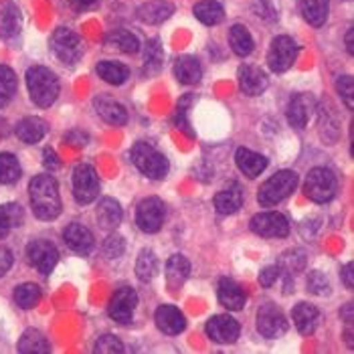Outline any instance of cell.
Instances as JSON below:
<instances>
[{
	"label": "cell",
	"instance_id": "obj_1",
	"mask_svg": "<svg viewBox=\"0 0 354 354\" xmlns=\"http://www.w3.org/2000/svg\"><path fill=\"white\" fill-rule=\"evenodd\" d=\"M30 205L35 217L41 221H53L61 215V196L59 185L51 174H39L28 185Z\"/></svg>",
	"mask_w": 354,
	"mask_h": 354
},
{
	"label": "cell",
	"instance_id": "obj_2",
	"mask_svg": "<svg viewBox=\"0 0 354 354\" xmlns=\"http://www.w3.org/2000/svg\"><path fill=\"white\" fill-rule=\"evenodd\" d=\"M27 87L30 100L39 108L53 106L55 100L59 97V80L51 69L35 65L27 71Z\"/></svg>",
	"mask_w": 354,
	"mask_h": 354
},
{
	"label": "cell",
	"instance_id": "obj_3",
	"mask_svg": "<svg viewBox=\"0 0 354 354\" xmlns=\"http://www.w3.org/2000/svg\"><path fill=\"white\" fill-rule=\"evenodd\" d=\"M298 187V174L294 170H279L277 174H273L272 178H268L257 194V201L261 207H273L277 203H281L283 198H288Z\"/></svg>",
	"mask_w": 354,
	"mask_h": 354
},
{
	"label": "cell",
	"instance_id": "obj_4",
	"mask_svg": "<svg viewBox=\"0 0 354 354\" xmlns=\"http://www.w3.org/2000/svg\"><path fill=\"white\" fill-rule=\"evenodd\" d=\"M132 162L138 170L152 178V180H160L168 174V160L166 156L160 154L152 144L148 142H138L136 146L132 148Z\"/></svg>",
	"mask_w": 354,
	"mask_h": 354
},
{
	"label": "cell",
	"instance_id": "obj_5",
	"mask_svg": "<svg viewBox=\"0 0 354 354\" xmlns=\"http://www.w3.org/2000/svg\"><path fill=\"white\" fill-rule=\"evenodd\" d=\"M336 189H338V180H336L332 170H328V168H314L306 176L304 194L310 201H314L318 205H324L328 201H332V196L336 194Z\"/></svg>",
	"mask_w": 354,
	"mask_h": 354
},
{
	"label": "cell",
	"instance_id": "obj_6",
	"mask_svg": "<svg viewBox=\"0 0 354 354\" xmlns=\"http://www.w3.org/2000/svg\"><path fill=\"white\" fill-rule=\"evenodd\" d=\"M51 49L57 59L65 65H75L83 55V45L80 37L71 28H57L51 37Z\"/></svg>",
	"mask_w": 354,
	"mask_h": 354
},
{
	"label": "cell",
	"instance_id": "obj_7",
	"mask_svg": "<svg viewBox=\"0 0 354 354\" xmlns=\"http://www.w3.org/2000/svg\"><path fill=\"white\" fill-rule=\"evenodd\" d=\"M298 59V45L292 37H275L270 45V53H268V65L273 73H283L288 71L294 61Z\"/></svg>",
	"mask_w": 354,
	"mask_h": 354
},
{
	"label": "cell",
	"instance_id": "obj_8",
	"mask_svg": "<svg viewBox=\"0 0 354 354\" xmlns=\"http://www.w3.org/2000/svg\"><path fill=\"white\" fill-rule=\"evenodd\" d=\"M73 194L80 205H89L100 194V178L89 164H80L73 170Z\"/></svg>",
	"mask_w": 354,
	"mask_h": 354
},
{
	"label": "cell",
	"instance_id": "obj_9",
	"mask_svg": "<svg viewBox=\"0 0 354 354\" xmlns=\"http://www.w3.org/2000/svg\"><path fill=\"white\" fill-rule=\"evenodd\" d=\"M166 218V207L160 198L148 196L136 209V223L144 233H158Z\"/></svg>",
	"mask_w": 354,
	"mask_h": 354
},
{
	"label": "cell",
	"instance_id": "obj_10",
	"mask_svg": "<svg viewBox=\"0 0 354 354\" xmlns=\"http://www.w3.org/2000/svg\"><path fill=\"white\" fill-rule=\"evenodd\" d=\"M138 306V294L132 288H122L109 301V318L118 324H132L134 310Z\"/></svg>",
	"mask_w": 354,
	"mask_h": 354
},
{
	"label": "cell",
	"instance_id": "obj_11",
	"mask_svg": "<svg viewBox=\"0 0 354 354\" xmlns=\"http://www.w3.org/2000/svg\"><path fill=\"white\" fill-rule=\"evenodd\" d=\"M27 257L30 266H35L43 275H49L55 270L57 261H59V251L49 241L39 239V241L28 243Z\"/></svg>",
	"mask_w": 354,
	"mask_h": 354
},
{
	"label": "cell",
	"instance_id": "obj_12",
	"mask_svg": "<svg viewBox=\"0 0 354 354\" xmlns=\"http://www.w3.org/2000/svg\"><path fill=\"white\" fill-rule=\"evenodd\" d=\"M251 231L261 237H286L290 223L281 213H259L251 218Z\"/></svg>",
	"mask_w": 354,
	"mask_h": 354
},
{
	"label": "cell",
	"instance_id": "obj_13",
	"mask_svg": "<svg viewBox=\"0 0 354 354\" xmlns=\"http://www.w3.org/2000/svg\"><path fill=\"white\" fill-rule=\"evenodd\" d=\"M239 334H241V328L237 324V320L227 314L213 316L207 322V336L218 344H231L239 338Z\"/></svg>",
	"mask_w": 354,
	"mask_h": 354
},
{
	"label": "cell",
	"instance_id": "obj_14",
	"mask_svg": "<svg viewBox=\"0 0 354 354\" xmlns=\"http://www.w3.org/2000/svg\"><path fill=\"white\" fill-rule=\"evenodd\" d=\"M316 111V100L310 93H298L296 97H292L290 106H288V122L292 128L304 130L312 118V113Z\"/></svg>",
	"mask_w": 354,
	"mask_h": 354
},
{
	"label": "cell",
	"instance_id": "obj_15",
	"mask_svg": "<svg viewBox=\"0 0 354 354\" xmlns=\"http://www.w3.org/2000/svg\"><path fill=\"white\" fill-rule=\"evenodd\" d=\"M257 330L266 338H277L288 330V322L275 306L268 304V306L259 308V312H257Z\"/></svg>",
	"mask_w": 354,
	"mask_h": 354
},
{
	"label": "cell",
	"instance_id": "obj_16",
	"mask_svg": "<svg viewBox=\"0 0 354 354\" xmlns=\"http://www.w3.org/2000/svg\"><path fill=\"white\" fill-rule=\"evenodd\" d=\"M63 239L71 251L80 255H89L93 249V235L82 223H69L63 231Z\"/></svg>",
	"mask_w": 354,
	"mask_h": 354
},
{
	"label": "cell",
	"instance_id": "obj_17",
	"mask_svg": "<svg viewBox=\"0 0 354 354\" xmlns=\"http://www.w3.org/2000/svg\"><path fill=\"white\" fill-rule=\"evenodd\" d=\"M237 80H239V87L241 91L247 95H259L268 89L270 80L266 75V71H261L259 67H253V65H243L239 67V73H237Z\"/></svg>",
	"mask_w": 354,
	"mask_h": 354
},
{
	"label": "cell",
	"instance_id": "obj_18",
	"mask_svg": "<svg viewBox=\"0 0 354 354\" xmlns=\"http://www.w3.org/2000/svg\"><path fill=\"white\" fill-rule=\"evenodd\" d=\"M136 15L138 19L146 25H160L174 15V4L166 2V0H150L138 8Z\"/></svg>",
	"mask_w": 354,
	"mask_h": 354
},
{
	"label": "cell",
	"instance_id": "obj_19",
	"mask_svg": "<svg viewBox=\"0 0 354 354\" xmlns=\"http://www.w3.org/2000/svg\"><path fill=\"white\" fill-rule=\"evenodd\" d=\"M154 320H156V326L162 330L164 334H180L185 328H187V320L183 316V312L174 306H160L154 314Z\"/></svg>",
	"mask_w": 354,
	"mask_h": 354
},
{
	"label": "cell",
	"instance_id": "obj_20",
	"mask_svg": "<svg viewBox=\"0 0 354 354\" xmlns=\"http://www.w3.org/2000/svg\"><path fill=\"white\" fill-rule=\"evenodd\" d=\"M93 106H95V111L100 113V118L106 120L111 126H124L128 122V111H126V108L120 106L118 102L109 100L108 95L95 97Z\"/></svg>",
	"mask_w": 354,
	"mask_h": 354
},
{
	"label": "cell",
	"instance_id": "obj_21",
	"mask_svg": "<svg viewBox=\"0 0 354 354\" xmlns=\"http://www.w3.org/2000/svg\"><path fill=\"white\" fill-rule=\"evenodd\" d=\"M235 162L239 166V170L249 176V178H255L259 176L266 168H268V158L249 150V148H239L237 154H235Z\"/></svg>",
	"mask_w": 354,
	"mask_h": 354
},
{
	"label": "cell",
	"instance_id": "obj_22",
	"mask_svg": "<svg viewBox=\"0 0 354 354\" xmlns=\"http://www.w3.org/2000/svg\"><path fill=\"white\" fill-rule=\"evenodd\" d=\"M21 32V10L15 2L0 4V37L12 39Z\"/></svg>",
	"mask_w": 354,
	"mask_h": 354
},
{
	"label": "cell",
	"instance_id": "obj_23",
	"mask_svg": "<svg viewBox=\"0 0 354 354\" xmlns=\"http://www.w3.org/2000/svg\"><path fill=\"white\" fill-rule=\"evenodd\" d=\"M218 301L227 308V310H241L245 306V294L243 290L229 277H223L218 281Z\"/></svg>",
	"mask_w": 354,
	"mask_h": 354
},
{
	"label": "cell",
	"instance_id": "obj_24",
	"mask_svg": "<svg viewBox=\"0 0 354 354\" xmlns=\"http://www.w3.org/2000/svg\"><path fill=\"white\" fill-rule=\"evenodd\" d=\"M174 75L176 80L185 85H194V83L201 82L203 77V69H201V63L191 57V55H183L174 61Z\"/></svg>",
	"mask_w": 354,
	"mask_h": 354
},
{
	"label": "cell",
	"instance_id": "obj_25",
	"mask_svg": "<svg viewBox=\"0 0 354 354\" xmlns=\"http://www.w3.org/2000/svg\"><path fill=\"white\" fill-rule=\"evenodd\" d=\"M15 134L25 144H37L47 134V124L41 118H25L17 124Z\"/></svg>",
	"mask_w": 354,
	"mask_h": 354
},
{
	"label": "cell",
	"instance_id": "obj_26",
	"mask_svg": "<svg viewBox=\"0 0 354 354\" xmlns=\"http://www.w3.org/2000/svg\"><path fill=\"white\" fill-rule=\"evenodd\" d=\"M318 316H320V314H318L316 306L306 304V301H301V304H298V306L292 310L294 324H296V328H298V332L304 334V336H308V334H312V332L316 330Z\"/></svg>",
	"mask_w": 354,
	"mask_h": 354
},
{
	"label": "cell",
	"instance_id": "obj_27",
	"mask_svg": "<svg viewBox=\"0 0 354 354\" xmlns=\"http://www.w3.org/2000/svg\"><path fill=\"white\" fill-rule=\"evenodd\" d=\"M243 205V192L237 185H231L229 189H223L215 196V209L221 215H233Z\"/></svg>",
	"mask_w": 354,
	"mask_h": 354
},
{
	"label": "cell",
	"instance_id": "obj_28",
	"mask_svg": "<svg viewBox=\"0 0 354 354\" xmlns=\"http://www.w3.org/2000/svg\"><path fill=\"white\" fill-rule=\"evenodd\" d=\"M192 12L207 27H215L218 23H223V19H225V8L218 4L217 0H201L194 4Z\"/></svg>",
	"mask_w": 354,
	"mask_h": 354
},
{
	"label": "cell",
	"instance_id": "obj_29",
	"mask_svg": "<svg viewBox=\"0 0 354 354\" xmlns=\"http://www.w3.org/2000/svg\"><path fill=\"white\" fill-rule=\"evenodd\" d=\"M301 17L312 27H322L328 19L330 0H300Z\"/></svg>",
	"mask_w": 354,
	"mask_h": 354
},
{
	"label": "cell",
	"instance_id": "obj_30",
	"mask_svg": "<svg viewBox=\"0 0 354 354\" xmlns=\"http://www.w3.org/2000/svg\"><path fill=\"white\" fill-rule=\"evenodd\" d=\"M122 207L118 201L113 198H102L100 205H97V223L102 229H115L120 223H122Z\"/></svg>",
	"mask_w": 354,
	"mask_h": 354
},
{
	"label": "cell",
	"instance_id": "obj_31",
	"mask_svg": "<svg viewBox=\"0 0 354 354\" xmlns=\"http://www.w3.org/2000/svg\"><path fill=\"white\" fill-rule=\"evenodd\" d=\"M191 273V263L185 255H172L168 261H166V279L172 288H178L187 281Z\"/></svg>",
	"mask_w": 354,
	"mask_h": 354
},
{
	"label": "cell",
	"instance_id": "obj_32",
	"mask_svg": "<svg viewBox=\"0 0 354 354\" xmlns=\"http://www.w3.org/2000/svg\"><path fill=\"white\" fill-rule=\"evenodd\" d=\"M229 45L233 49V53L239 55V57H247V55L253 53V37L249 32V28L243 25H233L229 30Z\"/></svg>",
	"mask_w": 354,
	"mask_h": 354
},
{
	"label": "cell",
	"instance_id": "obj_33",
	"mask_svg": "<svg viewBox=\"0 0 354 354\" xmlns=\"http://www.w3.org/2000/svg\"><path fill=\"white\" fill-rule=\"evenodd\" d=\"M23 209L17 203H8L0 207V239L10 233V229H17L23 225Z\"/></svg>",
	"mask_w": 354,
	"mask_h": 354
},
{
	"label": "cell",
	"instance_id": "obj_34",
	"mask_svg": "<svg viewBox=\"0 0 354 354\" xmlns=\"http://www.w3.org/2000/svg\"><path fill=\"white\" fill-rule=\"evenodd\" d=\"M97 75H100L104 82H108L109 85H122V83L128 80L130 71H128V67H126L124 63H120V61H102V63L97 65Z\"/></svg>",
	"mask_w": 354,
	"mask_h": 354
},
{
	"label": "cell",
	"instance_id": "obj_35",
	"mask_svg": "<svg viewBox=\"0 0 354 354\" xmlns=\"http://www.w3.org/2000/svg\"><path fill=\"white\" fill-rule=\"evenodd\" d=\"M108 45L115 47L122 53H138L140 51V41L134 32L126 28H115L108 35Z\"/></svg>",
	"mask_w": 354,
	"mask_h": 354
},
{
	"label": "cell",
	"instance_id": "obj_36",
	"mask_svg": "<svg viewBox=\"0 0 354 354\" xmlns=\"http://www.w3.org/2000/svg\"><path fill=\"white\" fill-rule=\"evenodd\" d=\"M162 45L158 39H150L146 43V49H144V69L148 75H156L160 69H162Z\"/></svg>",
	"mask_w": 354,
	"mask_h": 354
},
{
	"label": "cell",
	"instance_id": "obj_37",
	"mask_svg": "<svg viewBox=\"0 0 354 354\" xmlns=\"http://www.w3.org/2000/svg\"><path fill=\"white\" fill-rule=\"evenodd\" d=\"M51 346L39 330H27L19 340V353H49Z\"/></svg>",
	"mask_w": 354,
	"mask_h": 354
},
{
	"label": "cell",
	"instance_id": "obj_38",
	"mask_svg": "<svg viewBox=\"0 0 354 354\" xmlns=\"http://www.w3.org/2000/svg\"><path fill=\"white\" fill-rule=\"evenodd\" d=\"M156 273H158V259H156L154 251L142 249L136 261V275L142 281H150Z\"/></svg>",
	"mask_w": 354,
	"mask_h": 354
},
{
	"label": "cell",
	"instance_id": "obj_39",
	"mask_svg": "<svg viewBox=\"0 0 354 354\" xmlns=\"http://www.w3.org/2000/svg\"><path fill=\"white\" fill-rule=\"evenodd\" d=\"M17 91V75L8 65H0V109L6 108Z\"/></svg>",
	"mask_w": 354,
	"mask_h": 354
},
{
	"label": "cell",
	"instance_id": "obj_40",
	"mask_svg": "<svg viewBox=\"0 0 354 354\" xmlns=\"http://www.w3.org/2000/svg\"><path fill=\"white\" fill-rule=\"evenodd\" d=\"M21 178V164L19 160L8 154L2 152L0 154V185H12Z\"/></svg>",
	"mask_w": 354,
	"mask_h": 354
},
{
	"label": "cell",
	"instance_id": "obj_41",
	"mask_svg": "<svg viewBox=\"0 0 354 354\" xmlns=\"http://www.w3.org/2000/svg\"><path fill=\"white\" fill-rule=\"evenodd\" d=\"M279 270H286V275H296V273L304 272L306 268V253L301 249H290L281 255L279 259Z\"/></svg>",
	"mask_w": 354,
	"mask_h": 354
},
{
	"label": "cell",
	"instance_id": "obj_42",
	"mask_svg": "<svg viewBox=\"0 0 354 354\" xmlns=\"http://www.w3.org/2000/svg\"><path fill=\"white\" fill-rule=\"evenodd\" d=\"M15 301L21 308H25V310L35 308L41 301V290H39V286H35V283H23V286H19L15 290Z\"/></svg>",
	"mask_w": 354,
	"mask_h": 354
},
{
	"label": "cell",
	"instance_id": "obj_43",
	"mask_svg": "<svg viewBox=\"0 0 354 354\" xmlns=\"http://www.w3.org/2000/svg\"><path fill=\"white\" fill-rule=\"evenodd\" d=\"M336 91L338 95L344 100L346 108L353 109L354 108V80L351 75H342L336 80Z\"/></svg>",
	"mask_w": 354,
	"mask_h": 354
},
{
	"label": "cell",
	"instance_id": "obj_44",
	"mask_svg": "<svg viewBox=\"0 0 354 354\" xmlns=\"http://www.w3.org/2000/svg\"><path fill=\"white\" fill-rule=\"evenodd\" d=\"M308 290L316 296H328L330 294V283L326 275L322 272H310L308 275Z\"/></svg>",
	"mask_w": 354,
	"mask_h": 354
},
{
	"label": "cell",
	"instance_id": "obj_45",
	"mask_svg": "<svg viewBox=\"0 0 354 354\" xmlns=\"http://www.w3.org/2000/svg\"><path fill=\"white\" fill-rule=\"evenodd\" d=\"M95 353L100 354H115V353H124V344L120 342V338L111 336V334H106L102 338H97L95 342Z\"/></svg>",
	"mask_w": 354,
	"mask_h": 354
},
{
	"label": "cell",
	"instance_id": "obj_46",
	"mask_svg": "<svg viewBox=\"0 0 354 354\" xmlns=\"http://www.w3.org/2000/svg\"><path fill=\"white\" fill-rule=\"evenodd\" d=\"M124 237H120V235H109L108 239H106V243H104V253H106V257L108 259H118V257H122V253H124Z\"/></svg>",
	"mask_w": 354,
	"mask_h": 354
},
{
	"label": "cell",
	"instance_id": "obj_47",
	"mask_svg": "<svg viewBox=\"0 0 354 354\" xmlns=\"http://www.w3.org/2000/svg\"><path fill=\"white\" fill-rule=\"evenodd\" d=\"M279 268L277 266H270V268H266L263 272L259 273V283L263 286V288H272L273 283L277 281V277H279Z\"/></svg>",
	"mask_w": 354,
	"mask_h": 354
},
{
	"label": "cell",
	"instance_id": "obj_48",
	"mask_svg": "<svg viewBox=\"0 0 354 354\" xmlns=\"http://www.w3.org/2000/svg\"><path fill=\"white\" fill-rule=\"evenodd\" d=\"M12 261H15V257H12V251H10V249H6V247L0 245V277L8 272L10 268H12Z\"/></svg>",
	"mask_w": 354,
	"mask_h": 354
},
{
	"label": "cell",
	"instance_id": "obj_49",
	"mask_svg": "<svg viewBox=\"0 0 354 354\" xmlns=\"http://www.w3.org/2000/svg\"><path fill=\"white\" fill-rule=\"evenodd\" d=\"M43 160H45V166H47L49 170H57V168L61 166L59 156L55 154V150H51V148H45V150H43Z\"/></svg>",
	"mask_w": 354,
	"mask_h": 354
},
{
	"label": "cell",
	"instance_id": "obj_50",
	"mask_svg": "<svg viewBox=\"0 0 354 354\" xmlns=\"http://www.w3.org/2000/svg\"><path fill=\"white\" fill-rule=\"evenodd\" d=\"M353 261L351 263H346L344 268H342V272H340V275H342V281H344V286L348 288V290H353L354 288V275H353Z\"/></svg>",
	"mask_w": 354,
	"mask_h": 354
},
{
	"label": "cell",
	"instance_id": "obj_51",
	"mask_svg": "<svg viewBox=\"0 0 354 354\" xmlns=\"http://www.w3.org/2000/svg\"><path fill=\"white\" fill-rule=\"evenodd\" d=\"M353 312H354L353 304H346V306L340 310V316L344 318V322H346V324H353Z\"/></svg>",
	"mask_w": 354,
	"mask_h": 354
},
{
	"label": "cell",
	"instance_id": "obj_52",
	"mask_svg": "<svg viewBox=\"0 0 354 354\" xmlns=\"http://www.w3.org/2000/svg\"><path fill=\"white\" fill-rule=\"evenodd\" d=\"M69 2H71V6H75L80 10H85V8H89V6L95 4V0H69Z\"/></svg>",
	"mask_w": 354,
	"mask_h": 354
},
{
	"label": "cell",
	"instance_id": "obj_53",
	"mask_svg": "<svg viewBox=\"0 0 354 354\" xmlns=\"http://www.w3.org/2000/svg\"><path fill=\"white\" fill-rule=\"evenodd\" d=\"M67 140H69V142H75L77 146H83V144L87 142V136L82 134V132H73V134H69V136H67Z\"/></svg>",
	"mask_w": 354,
	"mask_h": 354
},
{
	"label": "cell",
	"instance_id": "obj_54",
	"mask_svg": "<svg viewBox=\"0 0 354 354\" xmlns=\"http://www.w3.org/2000/svg\"><path fill=\"white\" fill-rule=\"evenodd\" d=\"M353 37H354V30H353V28H348V32H346V51H348V53H351V55L354 53Z\"/></svg>",
	"mask_w": 354,
	"mask_h": 354
},
{
	"label": "cell",
	"instance_id": "obj_55",
	"mask_svg": "<svg viewBox=\"0 0 354 354\" xmlns=\"http://www.w3.org/2000/svg\"><path fill=\"white\" fill-rule=\"evenodd\" d=\"M346 344L353 348V324H348V328H346Z\"/></svg>",
	"mask_w": 354,
	"mask_h": 354
},
{
	"label": "cell",
	"instance_id": "obj_56",
	"mask_svg": "<svg viewBox=\"0 0 354 354\" xmlns=\"http://www.w3.org/2000/svg\"><path fill=\"white\" fill-rule=\"evenodd\" d=\"M6 136V122L0 118V138H4Z\"/></svg>",
	"mask_w": 354,
	"mask_h": 354
}]
</instances>
